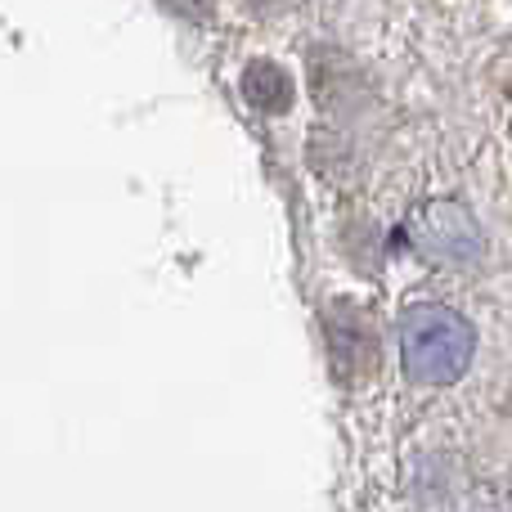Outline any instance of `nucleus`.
Wrapping results in <instances>:
<instances>
[{"instance_id": "f257e3e1", "label": "nucleus", "mask_w": 512, "mask_h": 512, "mask_svg": "<svg viewBox=\"0 0 512 512\" xmlns=\"http://www.w3.org/2000/svg\"><path fill=\"white\" fill-rule=\"evenodd\" d=\"M472 355V328L454 310L423 306L405 324V369L423 382H450Z\"/></svg>"}, {"instance_id": "f03ea898", "label": "nucleus", "mask_w": 512, "mask_h": 512, "mask_svg": "<svg viewBox=\"0 0 512 512\" xmlns=\"http://www.w3.org/2000/svg\"><path fill=\"white\" fill-rule=\"evenodd\" d=\"M283 86H288V77H283V68H274V63H252L248 77H243V95H248L256 108H265V113L288 108L292 90H283Z\"/></svg>"}]
</instances>
